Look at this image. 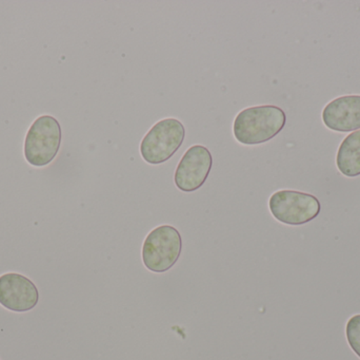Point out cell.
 Returning <instances> with one entry per match:
<instances>
[{"label": "cell", "mask_w": 360, "mask_h": 360, "mask_svg": "<svg viewBox=\"0 0 360 360\" xmlns=\"http://www.w3.org/2000/svg\"><path fill=\"white\" fill-rule=\"evenodd\" d=\"M39 293L27 277L16 273L0 276V304L13 312H27L37 306Z\"/></svg>", "instance_id": "obj_7"}, {"label": "cell", "mask_w": 360, "mask_h": 360, "mask_svg": "<svg viewBox=\"0 0 360 360\" xmlns=\"http://www.w3.org/2000/svg\"><path fill=\"white\" fill-rule=\"evenodd\" d=\"M182 239L179 230L171 225L154 228L143 242V261L153 273H165L179 261Z\"/></svg>", "instance_id": "obj_3"}, {"label": "cell", "mask_w": 360, "mask_h": 360, "mask_svg": "<svg viewBox=\"0 0 360 360\" xmlns=\"http://www.w3.org/2000/svg\"><path fill=\"white\" fill-rule=\"evenodd\" d=\"M323 120L328 128L338 132L359 130L360 95H345L328 104Z\"/></svg>", "instance_id": "obj_8"}, {"label": "cell", "mask_w": 360, "mask_h": 360, "mask_svg": "<svg viewBox=\"0 0 360 360\" xmlns=\"http://www.w3.org/2000/svg\"><path fill=\"white\" fill-rule=\"evenodd\" d=\"M336 164L346 177L360 175V130L350 133L340 144Z\"/></svg>", "instance_id": "obj_9"}, {"label": "cell", "mask_w": 360, "mask_h": 360, "mask_svg": "<svg viewBox=\"0 0 360 360\" xmlns=\"http://www.w3.org/2000/svg\"><path fill=\"white\" fill-rule=\"evenodd\" d=\"M61 143L60 124L51 116L38 118L30 127L25 142V156L30 164L46 166L58 154Z\"/></svg>", "instance_id": "obj_4"}, {"label": "cell", "mask_w": 360, "mask_h": 360, "mask_svg": "<svg viewBox=\"0 0 360 360\" xmlns=\"http://www.w3.org/2000/svg\"><path fill=\"white\" fill-rule=\"evenodd\" d=\"M269 207L275 219L287 225H302L321 213L316 197L296 190H279L271 196Z\"/></svg>", "instance_id": "obj_5"}, {"label": "cell", "mask_w": 360, "mask_h": 360, "mask_svg": "<svg viewBox=\"0 0 360 360\" xmlns=\"http://www.w3.org/2000/svg\"><path fill=\"white\" fill-rule=\"evenodd\" d=\"M347 338L352 350L360 359V315L351 317L347 325Z\"/></svg>", "instance_id": "obj_10"}, {"label": "cell", "mask_w": 360, "mask_h": 360, "mask_svg": "<svg viewBox=\"0 0 360 360\" xmlns=\"http://www.w3.org/2000/svg\"><path fill=\"white\" fill-rule=\"evenodd\" d=\"M212 165L213 158L207 147L194 145L188 148L175 171L177 188L184 192L199 190L209 177Z\"/></svg>", "instance_id": "obj_6"}, {"label": "cell", "mask_w": 360, "mask_h": 360, "mask_svg": "<svg viewBox=\"0 0 360 360\" xmlns=\"http://www.w3.org/2000/svg\"><path fill=\"white\" fill-rule=\"evenodd\" d=\"M285 111L277 106L249 107L237 114L233 133L243 145H258L276 137L285 127Z\"/></svg>", "instance_id": "obj_1"}, {"label": "cell", "mask_w": 360, "mask_h": 360, "mask_svg": "<svg viewBox=\"0 0 360 360\" xmlns=\"http://www.w3.org/2000/svg\"><path fill=\"white\" fill-rule=\"evenodd\" d=\"M184 125L177 118H165L156 123L141 143V154L146 162L162 164L170 160L184 143Z\"/></svg>", "instance_id": "obj_2"}]
</instances>
